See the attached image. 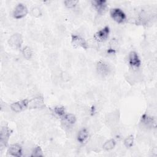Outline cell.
Masks as SVG:
<instances>
[{
  "label": "cell",
  "mask_w": 157,
  "mask_h": 157,
  "mask_svg": "<svg viewBox=\"0 0 157 157\" xmlns=\"http://www.w3.org/2000/svg\"><path fill=\"white\" fill-rule=\"evenodd\" d=\"M110 15L113 20L117 23H122L124 21L126 16L123 12L119 9H113L110 11Z\"/></svg>",
  "instance_id": "6da1fadb"
},
{
  "label": "cell",
  "mask_w": 157,
  "mask_h": 157,
  "mask_svg": "<svg viewBox=\"0 0 157 157\" xmlns=\"http://www.w3.org/2000/svg\"><path fill=\"white\" fill-rule=\"evenodd\" d=\"M27 13V9L25 6L20 4L16 6L13 12V17L15 18H21Z\"/></svg>",
  "instance_id": "7a4b0ae2"
},
{
  "label": "cell",
  "mask_w": 157,
  "mask_h": 157,
  "mask_svg": "<svg viewBox=\"0 0 157 157\" xmlns=\"http://www.w3.org/2000/svg\"><path fill=\"white\" fill-rule=\"evenodd\" d=\"M119 120V114L117 112H112L105 117V121L110 126H115Z\"/></svg>",
  "instance_id": "3957f363"
},
{
  "label": "cell",
  "mask_w": 157,
  "mask_h": 157,
  "mask_svg": "<svg viewBox=\"0 0 157 157\" xmlns=\"http://www.w3.org/2000/svg\"><path fill=\"white\" fill-rule=\"evenodd\" d=\"M28 105V101L27 100H22V101L13 103L10 105V108L14 112H18L26 109V107Z\"/></svg>",
  "instance_id": "277c9868"
},
{
  "label": "cell",
  "mask_w": 157,
  "mask_h": 157,
  "mask_svg": "<svg viewBox=\"0 0 157 157\" xmlns=\"http://www.w3.org/2000/svg\"><path fill=\"white\" fill-rule=\"evenodd\" d=\"M109 28L108 26H105L95 34V39L98 40V41H104L107 39L109 36Z\"/></svg>",
  "instance_id": "5b68a950"
},
{
  "label": "cell",
  "mask_w": 157,
  "mask_h": 157,
  "mask_svg": "<svg viewBox=\"0 0 157 157\" xmlns=\"http://www.w3.org/2000/svg\"><path fill=\"white\" fill-rule=\"evenodd\" d=\"M129 63L133 67H138L140 64V60L135 52H131L128 57Z\"/></svg>",
  "instance_id": "8992f818"
},
{
  "label": "cell",
  "mask_w": 157,
  "mask_h": 157,
  "mask_svg": "<svg viewBox=\"0 0 157 157\" xmlns=\"http://www.w3.org/2000/svg\"><path fill=\"white\" fill-rule=\"evenodd\" d=\"M10 45L15 48L20 47L22 43V38L20 34H13L9 39Z\"/></svg>",
  "instance_id": "52a82bcc"
},
{
  "label": "cell",
  "mask_w": 157,
  "mask_h": 157,
  "mask_svg": "<svg viewBox=\"0 0 157 157\" xmlns=\"http://www.w3.org/2000/svg\"><path fill=\"white\" fill-rule=\"evenodd\" d=\"M97 70L99 74L102 76H105L108 74L110 71V68L109 66L104 62L100 61L98 63Z\"/></svg>",
  "instance_id": "ba28073f"
},
{
  "label": "cell",
  "mask_w": 157,
  "mask_h": 157,
  "mask_svg": "<svg viewBox=\"0 0 157 157\" xmlns=\"http://www.w3.org/2000/svg\"><path fill=\"white\" fill-rule=\"evenodd\" d=\"M72 42L74 45L77 47H82L83 48H87V44L85 41V40L80 37L79 36L73 35L72 36Z\"/></svg>",
  "instance_id": "9c48e42d"
},
{
  "label": "cell",
  "mask_w": 157,
  "mask_h": 157,
  "mask_svg": "<svg viewBox=\"0 0 157 157\" xmlns=\"http://www.w3.org/2000/svg\"><path fill=\"white\" fill-rule=\"evenodd\" d=\"M10 136V130L7 127H3L1 131V145H5Z\"/></svg>",
  "instance_id": "30bf717a"
},
{
  "label": "cell",
  "mask_w": 157,
  "mask_h": 157,
  "mask_svg": "<svg viewBox=\"0 0 157 157\" xmlns=\"http://www.w3.org/2000/svg\"><path fill=\"white\" fill-rule=\"evenodd\" d=\"M142 123L144 127L146 128H151L153 125L155 124V120L151 117L147 115H144L142 118Z\"/></svg>",
  "instance_id": "8fae6325"
},
{
  "label": "cell",
  "mask_w": 157,
  "mask_h": 157,
  "mask_svg": "<svg viewBox=\"0 0 157 157\" xmlns=\"http://www.w3.org/2000/svg\"><path fill=\"white\" fill-rule=\"evenodd\" d=\"M43 99L42 98H36L28 101V105L31 108H39L43 106Z\"/></svg>",
  "instance_id": "7c38bea8"
},
{
  "label": "cell",
  "mask_w": 157,
  "mask_h": 157,
  "mask_svg": "<svg viewBox=\"0 0 157 157\" xmlns=\"http://www.w3.org/2000/svg\"><path fill=\"white\" fill-rule=\"evenodd\" d=\"M8 152L12 156H20L21 154V148L18 144H13L10 147Z\"/></svg>",
  "instance_id": "4fadbf2b"
},
{
  "label": "cell",
  "mask_w": 157,
  "mask_h": 157,
  "mask_svg": "<svg viewBox=\"0 0 157 157\" xmlns=\"http://www.w3.org/2000/svg\"><path fill=\"white\" fill-rule=\"evenodd\" d=\"M99 13H102L106 9V2L104 1H94L92 2Z\"/></svg>",
  "instance_id": "5bb4252c"
},
{
  "label": "cell",
  "mask_w": 157,
  "mask_h": 157,
  "mask_svg": "<svg viewBox=\"0 0 157 157\" xmlns=\"http://www.w3.org/2000/svg\"><path fill=\"white\" fill-rule=\"evenodd\" d=\"M88 137V132L86 129H82L78 132L77 140L80 143H83L86 141Z\"/></svg>",
  "instance_id": "9a60e30c"
},
{
  "label": "cell",
  "mask_w": 157,
  "mask_h": 157,
  "mask_svg": "<svg viewBox=\"0 0 157 157\" xmlns=\"http://www.w3.org/2000/svg\"><path fill=\"white\" fill-rule=\"evenodd\" d=\"M64 118H65V121H66V123H64V126L66 128H69L70 125L74 124L76 121L75 117L73 114H71V113L67 114Z\"/></svg>",
  "instance_id": "2e32d148"
},
{
  "label": "cell",
  "mask_w": 157,
  "mask_h": 157,
  "mask_svg": "<svg viewBox=\"0 0 157 157\" xmlns=\"http://www.w3.org/2000/svg\"><path fill=\"white\" fill-rule=\"evenodd\" d=\"M115 145V142L113 139H110L106 141L103 144V148L105 150H110L114 148Z\"/></svg>",
  "instance_id": "e0dca14e"
},
{
  "label": "cell",
  "mask_w": 157,
  "mask_h": 157,
  "mask_svg": "<svg viewBox=\"0 0 157 157\" xmlns=\"http://www.w3.org/2000/svg\"><path fill=\"white\" fill-rule=\"evenodd\" d=\"M134 142V137L132 136H129L126 138V139L124 141V145L126 147H131L133 145Z\"/></svg>",
  "instance_id": "ac0fdd59"
},
{
  "label": "cell",
  "mask_w": 157,
  "mask_h": 157,
  "mask_svg": "<svg viewBox=\"0 0 157 157\" xmlns=\"http://www.w3.org/2000/svg\"><path fill=\"white\" fill-rule=\"evenodd\" d=\"M23 54L26 58L29 59L32 56V51L29 47H26L25 48H24L23 50Z\"/></svg>",
  "instance_id": "d6986e66"
},
{
  "label": "cell",
  "mask_w": 157,
  "mask_h": 157,
  "mask_svg": "<svg viewBox=\"0 0 157 157\" xmlns=\"http://www.w3.org/2000/svg\"><path fill=\"white\" fill-rule=\"evenodd\" d=\"M54 112L58 116H63L64 114V109L63 107H56L54 108Z\"/></svg>",
  "instance_id": "ffe728a7"
},
{
  "label": "cell",
  "mask_w": 157,
  "mask_h": 157,
  "mask_svg": "<svg viewBox=\"0 0 157 157\" xmlns=\"http://www.w3.org/2000/svg\"><path fill=\"white\" fill-rule=\"evenodd\" d=\"M77 2H78L77 1H74V0L66 1L64 2L66 6L68 8H72V7H74L77 5Z\"/></svg>",
  "instance_id": "44dd1931"
},
{
  "label": "cell",
  "mask_w": 157,
  "mask_h": 157,
  "mask_svg": "<svg viewBox=\"0 0 157 157\" xmlns=\"http://www.w3.org/2000/svg\"><path fill=\"white\" fill-rule=\"evenodd\" d=\"M31 14L34 16V17H39L41 15V12L40 10L39 7H34L31 9Z\"/></svg>",
  "instance_id": "7402d4cb"
},
{
  "label": "cell",
  "mask_w": 157,
  "mask_h": 157,
  "mask_svg": "<svg viewBox=\"0 0 157 157\" xmlns=\"http://www.w3.org/2000/svg\"><path fill=\"white\" fill-rule=\"evenodd\" d=\"M32 156H42V150H41V149L39 147H37L34 149Z\"/></svg>",
  "instance_id": "603a6c76"
}]
</instances>
